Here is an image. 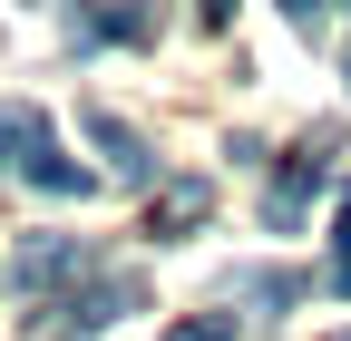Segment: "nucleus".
I'll list each match as a JSON object with an SVG mask.
<instances>
[{
  "instance_id": "nucleus-14",
  "label": "nucleus",
  "mask_w": 351,
  "mask_h": 341,
  "mask_svg": "<svg viewBox=\"0 0 351 341\" xmlns=\"http://www.w3.org/2000/svg\"><path fill=\"white\" fill-rule=\"evenodd\" d=\"M341 341H351V331H341Z\"/></svg>"
},
{
  "instance_id": "nucleus-1",
  "label": "nucleus",
  "mask_w": 351,
  "mask_h": 341,
  "mask_svg": "<svg viewBox=\"0 0 351 341\" xmlns=\"http://www.w3.org/2000/svg\"><path fill=\"white\" fill-rule=\"evenodd\" d=\"M88 273H98V253H88L78 234H29V244L10 253V283L29 292V303H59V292H78Z\"/></svg>"
},
{
  "instance_id": "nucleus-2",
  "label": "nucleus",
  "mask_w": 351,
  "mask_h": 341,
  "mask_svg": "<svg viewBox=\"0 0 351 341\" xmlns=\"http://www.w3.org/2000/svg\"><path fill=\"white\" fill-rule=\"evenodd\" d=\"M88 147L108 156V176H117V186H156V156H147V137H137L117 108H88Z\"/></svg>"
},
{
  "instance_id": "nucleus-6",
  "label": "nucleus",
  "mask_w": 351,
  "mask_h": 341,
  "mask_svg": "<svg viewBox=\"0 0 351 341\" xmlns=\"http://www.w3.org/2000/svg\"><path fill=\"white\" fill-rule=\"evenodd\" d=\"M302 292H313V283H302V273H283V264H254V273H234V303H254V312H293Z\"/></svg>"
},
{
  "instance_id": "nucleus-12",
  "label": "nucleus",
  "mask_w": 351,
  "mask_h": 341,
  "mask_svg": "<svg viewBox=\"0 0 351 341\" xmlns=\"http://www.w3.org/2000/svg\"><path fill=\"white\" fill-rule=\"evenodd\" d=\"M195 10H205V20H215V29H225V20H234V0H195Z\"/></svg>"
},
{
  "instance_id": "nucleus-13",
  "label": "nucleus",
  "mask_w": 351,
  "mask_h": 341,
  "mask_svg": "<svg viewBox=\"0 0 351 341\" xmlns=\"http://www.w3.org/2000/svg\"><path fill=\"white\" fill-rule=\"evenodd\" d=\"M341 244H351V186H341Z\"/></svg>"
},
{
  "instance_id": "nucleus-3",
  "label": "nucleus",
  "mask_w": 351,
  "mask_h": 341,
  "mask_svg": "<svg viewBox=\"0 0 351 341\" xmlns=\"http://www.w3.org/2000/svg\"><path fill=\"white\" fill-rule=\"evenodd\" d=\"M313 195H322V156H283V176L263 186V234H293Z\"/></svg>"
},
{
  "instance_id": "nucleus-11",
  "label": "nucleus",
  "mask_w": 351,
  "mask_h": 341,
  "mask_svg": "<svg viewBox=\"0 0 351 341\" xmlns=\"http://www.w3.org/2000/svg\"><path fill=\"white\" fill-rule=\"evenodd\" d=\"M332 292H351V244H341V253H332Z\"/></svg>"
},
{
  "instance_id": "nucleus-5",
  "label": "nucleus",
  "mask_w": 351,
  "mask_h": 341,
  "mask_svg": "<svg viewBox=\"0 0 351 341\" xmlns=\"http://www.w3.org/2000/svg\"><path fill=\"white\" fill-rule=\"evenodd\" d=\"M20 186H29V195H59V205H69V195H98V176H88L78 156H59V137L20 156Z\"/></svg>"
},
{
  "instance_id": "nucleus-9",
  "label": "nucleus",
  "mask_w": 351,
  "mask_h": 341,
  "mask_svg": "<svg viewBox=\"0 0 351 341\" xmlns=\"http://www.w3.org/2000/svg\"><path fill=\"white\" fill-rule=\"evenodd\" d=\"M166 341H234V312H195V322H176Z\"/></svg>"
},
{
  "instance_id": "nucleus-10",
  "label": "nucleus",
  "mask_w": 351,
  "mask_h": 341,
  "mask_svg": "<svg viewBox=\"0 0 351 341\" xmlns=\"http://www.w3.org/2000/svg\"><path fill=\"white\" fill-rule=\"evenodd\" d=\"M283 10H293V20H302V29H313V20H322V10H332V0H283Z\"/></svg>"
},
{
  "instance_id": "nucleus-7",
  "label": "nucleus",
  "mask_w": 351,
  "mask_h": 341,
  "mask_svg": "<svg viewBox=\"0 0 351 341\" xmlns=\"http://www.w3.org/2000/svg\"><path fill=\"white\" fill-rule=\"evenodd\" d=\"M29 147H49V108H0V176H20Z\"/></svg>"
},
{
  "instance_id": "nucleus-8",
  "label": "nucleus",
  "mask_w": 351,
  "mask_h": 341,
  "mask_svg": "<svg viewBox=\"0 0 351 341\" xmlns=\"http://www.w3.org/2000/svg\"><path fill=\"white\" fill-rule=\"evenodd\" d=\"M205 205H215V195H205L195 176H176V186L156 195V234H186V225H205Z\"/></svg>"
},
{
  "instance_id": "nucleus-4",
  "label": "nucleus",
  "mask_w": 351,
  "mask_h": 341,
  "mask_svg": "<svg viewBox=\"0 0 351 341\" xmlns=\"http://www.w3.org/2000/svg\"><path fill=\"white\" fill-rule=\"evenodd\" d=\"M69 39H78V49H98V39H156V10H147V0H98V10L69 20Z\"/></svg>"
}]
</instances>
